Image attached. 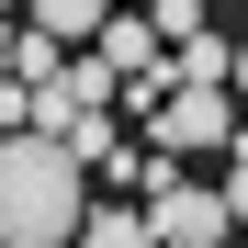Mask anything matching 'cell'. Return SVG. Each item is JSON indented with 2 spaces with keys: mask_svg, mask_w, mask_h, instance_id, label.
Masks as SVG:
<instances>
[{
  "mask_svg": "<svg viewBox=\"0 0 248 248\" xmlns=\"http://www.w3.org/2000/svg\"><path fill=\"white\" fill-rule=\"evenodd\" d=\"M91 158H79L68 136H12L0 147V237L12 248H79V226H91Z\"/></svg>",
  "mask_w": 248,
  "mask_h": 248,
  "instance_id": "cell-1",
  "label": "cell"
},
{
  "mask_svg": "<svg viewBox=\"0 0 248 248\" xmlns=\"http://www.w3.org/2000/svg\"><path fill=\"white\" fill-rule=\"evenodd\" d=\"M147 147H170V158H226V147H237V91L181 79V91L147 113Z\"/></svg>",
  "mask_w": 248,
  "mask_h": 248,
  "instance_id": "cell-2",
  "label": "cell"
},
{
  "mask_svg": "<svg viewBox=\"0 0 248 248\" xmlns=\"http://www.w3.org/2000/svg\"><path fill=\"white\" fill-rule=\"evenodd\" d=\"M147 215H158V248H226V237H237V215H226V192H192V181H170V192H147Z\"/></svg>",
  "mask_w": 248,
  "mask_h": 248,
  "instance_id": "cell-3",
  "label": "cell"
},
{
  "mask_svg": "<svg viewBox=\"0 0 248 248\" xmlns=\"http://www.w3.org/2000/svg\"><path fill=\"white\" fill-rule=\"evenodd\" d=\"M113 12H124V0H23V23H46L57 46H102Z\"/></svg>",
  "mask_w": 248,
  "mask_h": 248,
  "instance_id": "cell-4",
  "label": "cell"
},
{
  "mask_svg": "<svg viewBox=\"0 0 248 248\" xmlns=\"http://www.w3.org/2000/svg\"><path fill=\"white\" fill-rule=\"evenodd\" d=\"M79 248H158V215H136V203H102V215L79 226Z\"/></svg>",
  "mask_w": 248,
  "mask_h": 248,
  "instance_id": "cell-5",
  "label": "cell"
},
{
  "mask_svg": "<svg viewBox=\"0 0 248 248\" xmlns=\"http://www.w3.org/2000/svg\"><path fill=\"white\" fill-rule=\"evenodd\" d=\"M181 79H215V91H237V46H226V34H192V46H181Z\"/></svg>",
  "mask_w": 248,
  "mask_h": 248,
  "instance_id": "cell-6",
  "label": "cell"
},
{
  "mask_svg": "<svg viewBox=\"0 0 248 248\" xmlns=\"http://www.w3.org/2000/svg\"><path fill=\"white\" fill-rule=\"evenodd\" d=\"M147 23L170 34V46H192V34H215V23H203V0H147Z\"/></svg>",
  "mask_w": 248,
  "mask_h": 248,
  "instance_id": "cell-7",
  "label": "cell"
},
{
  "mask_svg": "<svg viewBox=\"0 0 248 248\" xmlns=\"http://www.w3.org/2000/svg\"><path fill=\"white\" fill-rule=\"evenodd\" d=\"M226 215L248 226V136H237V170H226Z\"/></svg>",
  "mask_w": 248,
  "mask_h": 248,
  "instance_id": "cell-8",
  "label": "cell"
}]
</instances>
